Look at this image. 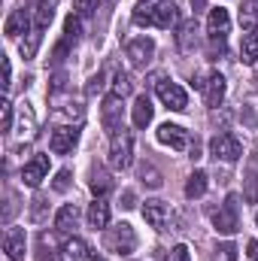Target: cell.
I'll return each instance as SVG.
<instances>
[{
    "instance_id": "74e56055",
    "label": "cell",
    "mask_w": 258,
    "mask_h": 261,
    "mask_svg": "<svg viewBox=\"0 0 258 261\" xmlns=\"http://www.w3.org/2000/svg\"><path fill=\"white\" fill-rule=\"evenodd\" d=\"M216 261H237V246L234 243H222L216 249Z\"/></svg>"
},
{
    "instance_id": "3957f363",
    "label": "cell",
    "mask_w": 258,
    "mask_h": 261,
    "mask_svg": "<svg viewBox=\"0 0 258 261\" xmlns=\"http://www.w3.org/2000/svg\"><path fill=\"white\" fill-rule=\"evenodd\" d=\"M213 225H216V231L225 234V237H231V234L240 231V206H237V195L225 197V203H222L219 213L213 216Z\"/></svg>"
},
{
    "instance_id": "277c9868",
    "label": "cell",
    "mask_w": 258,
    "mask_h": 261,
    "mask_svg": "<svg viewBox=\"0 0 258 261\" xmlns=\"http://www.w3.org/2000/svg\"><path fill=\"white\" fill-rule=\"evenodd\" d=\"M52 103H55V122H58V125H67V128H79V125H82L85 110H82L79 100L61 97V91H58V94H52Z\"/></svg>"
},
{
    "instance_id": "f6af8a7d",
    "label": "cell",
    "mask_w": 258,
    "mask_h": 261,
    "mask_svg": "<svg viewBox=\"0 0 258 261\" xmlns=\"http://www.w3.org/2000/svg\"><path fill=\"white\" fill-rule=\"evenodd\" d=\"M189 158H192V161L200 158V143H197V140H192V146H189Z\"/></svg>"
},
{
    "instance_id": "d6986e66",
    "label": "cell",
    "mask_w": 258,
    "mask_h": 261,
    "mask_svg": "<svg viewBox=\"0 0 258 261\" xmlns=\"http://www.w3.org/2000/svg\"><path fill=\"white\" fill-rule=\"evenodd\" d=\"M6 37L9 40H15V37H21V34H28L31 31V15H28V9H15L9 18H6Z\"/></svg>"
},
{
    "instance_id": "d590c367",
    "label": "cell",
    "mask_w": 258,
    "mask_h": 261,
    "mask_svg": "<svg viewBox=\"0 0 258 261\" xmlns=\"http://www.w3.org/2000/svg\"><path fill=\"white\" fill-rule=\"evenodd\" d=\"M104 88H107V76H104V73L97 70V73H94V76L88 79V85H85V91H88V94L94 97V94H100Z\"/></svg>"
},
{
    "instance_id": "e0dca14e",
    "label": "cell",
    "mask_w": 258,
    "mask_h": 261,
    "mask_svg": "<svg viewBox=\"0 0 258 261\" xmlns=\"http://www.w3.org/2000/svg\"><path fill=\"white\" fill-rule=\"evenodd\" d=\"M155 28H164V31L179 28V6H176L173 0L155 3Z\"/></svg>"
},
{
    "instance_id": "484cf974",
    "label": "cell",
    "mask_w": 258,
    "mask_h": 261,
    "mask_svg": "<svg viewBox=\"0 0 258 261\" xmlns=\"http://www.w3.org/2000/svg\"><path fill=\"white\" fill-rule=\"evenodd\" d=\"M203 195H207V173L194 170L192 176H189V182H186V197L194 200V197H203Z\"/></svg>"
},
{
    "instance_id": "d4e9b609",
    "label": "cell",
    "mask_w": 258,
    "mask_h": 261,
    "mask_svg": "<svg viewBox=\"0 0 258 261\" xmlns=\"http://www.w3.org/2000/svg\"><path fill=\"white\" fill-rule=\"evenodd\" d=\"M240 61H243V64H255L258 61V31L255 34H243V43H240Z\"/></svg>"
},
{
    "instance_id": "9c48e42d",
    "label": "cell",
    "mask_w": 258,
    "mask_h": 261,
    "mask_svg": "<svg viewBox=\"0 0 258 261\" xmlns=\"http://www.w3.org/2000/svg\"><path fill=\"white\" fill-rule=\"evenodd\" d=\"M46 173H49V155H34V158L24 161V167H21V182H24L28 189H37V186L46 179Z\"/></svg>"
},
{
    "instance_id": "4316f807",
    "label": "cell",
    "mask_w": 258,
    "mask_h": 261,
    "mask_svg": "<svg viewBox=\"0 0 258 261\" xmlns=\"http://www.w3.org/2000/svg\"><path fill=\"white\" fill-rule=\"evenodd\" d=\"M110 189H113L110 173H107V170H100V167H94V170H91V192H94V197L110 195Z\"/></svg>"
},
{
    "instance_id": "7dc6e473",
    "label": "cell",
    "mask_w": 258,
    "mask_h": 261,
    "mask_svg": "<svg viewBox=\"0 0 258 261\" xmlns=\"http://www.w3.org/2000/svg\"><path fill=\"white\" fill-rule=\"evenodd\" d=\"M91 261H107V258H100V255H91Z\"/></svg>"
},
{
    "instance_id": "b9f144b4",
    "label": "cell",
    "mask_w": 258,
    "mask_h": 261,
    "mask_svg": "<svg viewBox=\"0 0 258 261\" xmlns=\"http://www.w3.org/2000/svg\"><path fill=\"white\" fill-rule=\"evenodd\" d=\"M246 197H249L252 203L258 200V173H252V176H249V192H246Z\"/></svg>"
},
{
    "instance_id": "7bdbcfd3",
    "label": "cell",
    "mask_w": 258,
    "mask_h": 261,
    "mask_svg": "<svg viewBox=\"0 0 258 261\" xmlns=\"http://www.w3.org/2000/svg\"><path fill=\"white\" fill-rule=\"evenodd\" d=\"M9 79H12V67H9V58H3V88H9V85H12Z\"/></svg>"
},
{
    "instance_id": "4fadbf2b",
    "label": "cell",
    "mask_w": 258,
    "mask_h": 261,
    "mask_svg": "<svg viewBox=\"0 0 258 261\" xmlns=\"http://www.w3.org/2000/svg\"><path fill=\"white\" fill-rule=\"evenodd\" d=\"M143 219L155 231H167V225H170V206L164 200H146L143 203Z\"/></svg>"
},
{
    "instance_id": "9a60e30c",
    "label": "cell",
    "mask_w": 258,
    "mask_h": 261,
    "mask_svg": "<svg viewBox=\"0 0 258 261\" xmlns=\"http://www.w3.org/2000/svg\"><path fill=\"white\" fill-rule=\"evenodd\" d=\"M228 31H231V15H228V9H222V6L210 9V18H207V37H210V40H225Z\"/></svg>"
},
{
    "instance_id": "f546056e",
    "label": "cell",
    "mask_w": 258,
    "mask_h": 261,
    "mask_svg": "<svg viewBox=\"0 0 258 261\" xmlns=\"http://www.w3.org/2000/svg\"><path fill=\"white\" fill-rule=\"evenodd\" d=\"M40 40H43V31H31V34H28V40H21V46H18L21 58H34V55H37V49H40Z\"/></svg>"
},
{
    "instance_id": "8fae6325",
    "label": "cell",
    "mask_w": 258,
    "mask_h": 261,
    "mask_svg": "<svg viewBox=\"0 0 258 261\" xmlns=\"http://www.w3.org/2000/svg\"><path fill=\"white\" fill-rule=\"evenodd\" d=\"M100 125L104 130H110V134H116V130H122V97H116V94H110L107 100H104V107H100Z\"/></svg>"
},
{
    "instance_id": "83f0119b",
    "label": "cell",
    "mask_w": 258,
    "mask_h": 261,
    "mask_svg": "<svg viewBox=\"0 0 258 261\" xmlns=\"http://www.w3.org/2000/svg\"><path fill=\"white\" fill-rule=\"evenodd\" d=\"M134 24H140V28L155 24V3H149V0L137 3V6H134Z\"/></svg>"
},
{
    "instance_id": "4dcf8cb0",
    "label": "cell",
    "mask_w": 258,
    "mask_h": 261,
    "mask_svg": "<svg viewBox=\"0 0 258 261\" xmlns=\"http://www.w3.org/2000/svg\"><path fill=\"white\" fill-rule=\"evenodd\" d=\"M131 91H134V82H131V76H128V73H122V70H119V73L113 76V94L125 100V97H128Z\"/></svg>"
},
{
    "instance_id": "f35d334b",
    "label": "cell",
    "mask_w": 258,
    "mask_h": 261,
    "mask_svg": "<svg viewBox=\"0 0 258 261\" xmlns=\"http://www.w3.org/2000/svg\"><path fill=\"white\" fill-rule=\"evenodd\" d=\"M52 189H55V192H67V189H70V170H58Z\"/></svg>"
},
{
    "instance_id": "7402d4cb",
    "label": "cell",
    "mask_w": 258,
    "mask_h": 261,
    "mask_svg": "<svg viewBox=\"0 0 258 261\" xmlns=\"http://www.w3.org/2000/svg\"><path fill=\"white\" fill-rule=\"evenodd\" d=\"M152 100H149V94H140L137 100H134V107H131V119H134V125L137 128H146L149 122H152Z\"/></svg>"
},
{
    "instance_id": "ab89813d",
    "label": "cell",
    "mask_w": 258,
    "mask_h": 261,
    "mask_svg": "<svg viewBox=\"0 0 258 261\" xmlns=\"http://www.w3.org/2000/svg\"><path fill=\"white\" fill-rule=\"evenodd\" d=\"M67 52H70V43H67V40H61V43L55 46V52H52V64H61Z\"/></svg>"
},
{
    "instance_id": "2e32d148",
    "label": "cell",
    "mask_w": 258,
    "mask_h": 261,
    "mask_svg": "<svg viewBox=\"0 0 258 261\" xmlns=\"http://www.w3.org/2000/svg\"><path fill=\"white\" fill-rule=\"evenodd\" d=\"M58 261H91V252H88V243L79 240V237H67L58 249Z\"/></svg>"
},
{
    "instance_id": "60d3db41",
    "label": "cell",
    "mask_w": 258,
    "mask_h": 261,
    "mask_svg": "<svg viewBox=\"0 0 258 261\" xmlns=\"http://www.w3.org/2000/svg\"><path fill=\"white\" fill-rule=\"evenodd\" d=\"M170 261H192L189 258V246H183V243L173 246V249H170Z\"/></svg>"
},
{
    "instance_id": "ffe728a7",
    "label": "cell",
    "mask_w": 258,
    "mask_h": 261,
    "mask_svg": "<svg viewBox=\"0 0 258 261\" xmlns=\"http://www.w3.org/2000/svg\"><path fill=\"white\" fill-rule=\"evenodd\" d=\"M34 134H37V116H34L31 103L24 100V103L18 107V137L28 143V140H34Z\"/></svg>"
},
{
    "instance_id": "ba28073f",
    "label": "cell",
    "mask_w": 258,
    "mask_h": 261,
    "mask_svg": "<svg viewBox=\"0 0 258 261\" xmlns=\"http://www.w3.org/2000/svg\"><path fill=\"white\" fill-rule=\"evenodd\" d=\"M3 252L9 255V261H24V252H28L24 228H6L3 231Z\"/></svg>"
},
{
    "instance_id": "8d00e7d4",
    "label": "cell",
    "mask_w": 258,
    "mask_h": 261,
    "mask_svg": "<svg viewBox=\"0 0 258 261\" xmlns=\"http://www.w3.org/2000/svg\"><path fill=\"white\" fill-rule=\"evenodd\" d=\"M0 116H3V119H0V130H3V134H9V130H12V119H15V116H12V103H9V100H3Z\"/></svg>"
},
{
    "instance_id": "603a6c76",
    "label": "cell",
    "mask_w": 258,
    "mask_h": 261,
    "mask_svg": "<svg viewBox=\"0 0 258 261\" xmlns=\"http://www.w3.org/2000/svg\"><path fill=\"white\" fill-rule=\"evenodd\" d=\"M85 216H88V225H91L94 231H100V228H107V225H110V203H107L104 197H97V200L88 206V213H85Z\"/></svg>"
},
{
    "instance_id": "30bf717a",
    "label": "cell",
    "mask_w": 258,
    "mask_h": 261,
    "mask_svg": "<svg viewBox=\"0 0 258 261\" xmlns=\"http://www.w3.org/2000/svg\"><path fill=\"white\" fill-rule=\"evenodd\" d=\"M76 143H79V128H67V125H58V128L52 130V137H49V149H52L55 155L73 152Z\"/></svg>"
},
{
    "instance_id": "6da1fadb",
    "label": "cell",
    "mask_w": 258,
    "mask_h": 261,
    "mask_svg": "<svg viewBox=\"0 0 258 261\" xmlns=\"http://www.w3.org/2000/svg\"><path fill=\"white\" fill-rule=\"evenodd\" d=\"M131 161H134V134L128 128H122L110 140V167L113 170H128Z\"/></svg>"
},
{
    "instance_id": "5bb4252c",
    "label": "cell",
    "mask_w": 258,
    "mask_h": 261,
    "mask_svg": "<svg viewBox=\"0 0 258 261\" xmlns=\"http://www.w3.org/2000/svg\"><path fill=\"white\" fill-rule=\"evenodd\" d=\"M225 91H228V85H225V76H222V73H210V76L203 79V100H207L210 110L222 107Z\"/></svg>"
},
{
    "instance_id": "ac0fdd59",
    "label": "cell",
    "mask_w": 258,
    "mask_h": 261,
    "mask_svg": "<svg viewBox=\"0 0 258 261\" xmlns=\"http://www.w3.org/2000/svg\"><path fill=\"white\" fill-rule=\"evenodd\" d=\"M197 46V21L189 18V21H179L176 28V49L179 52H194Z\"/></svg>"
},
{
    "instance_id": "7a4b0ae2",
    "label": "cell",
    "mask_w": 258,
    "mask_h": 261,
    "mask_svg": "<svg viewBox=\"0 0 258 261\" xmlns=\"http://www.w3.org/2000/svg\"><path fill=\"white\" fill-rule=\"evenodd\" d=\"M210 155H213L216 161L234 164V161H240V155H243V146H240V140H237L231 130H219V134L210 140Z\"/></svg>"
},
{
    "instance_id": "ee69618b",
    "label": "cell",
    "mask_w": 258,
    "mask_h": 261,
    "mask_svg": "<svg viewBox=\"0 0 258 261\" xmlns=\"http://www.w3.org/2000/svg\"><path fill=\"white\" fill-rule=\"evenodd\" d=\"M246 255L252 261H258V240H249V243H246Z\"/></svg>"
},
{
    "instance_id": "5b68a950",
    "label": "cell",
    "mask_w": 258,
    "mask_h": 261,
    "mask_svg": "<svg viewBox=\"0 0 258 261\" xmlns=\"http://www.w3.org/2000/svg\"><path fill=\"white\" fill-rule=\"evenodd\" d=\"M107 249L116 252V255H131L137 249V234L128 222H119L107 231Z\"/></svg>"
},
{
    "instance_id": "c3c4849f",
    "label": "cell",
    "mask_w": 258,
    "mask_h": 261,
    "mask_svg": "<svg viewBox=\"0 0 258 261\" xmlns=\"http://www.w3.org/2000/svg\"><path fill=\"white\" fill-rule=\"evenodd\" d=\"M34 3H37V6H40V3H43V0H34Z\"/></svg>"
},
{
    "instance_id": "44dd1931",
    "label": "cell",
    "mask_w": 258,
    "mask_h": 261,
    "mask_svg": "<svg viewBox=\"0 0 258 261\" xmlns=\"http://www.w3.org/2000/svg\"><path fill=\"white\" fill-rule=\"evenodd\" d=\"M76 225H79V210H76V203H64V206L58 210V216H55V231H58V234H70Z\"/></svg>"
},
{
    "instance_id": "52a82bcc",
    "label": "cell",
    "mask_w": 258,
    "mask_h": 261,
    "mask_svg": "<svg viewBox=\"0 0 258 261\" xmlns=\"http://www.w3.org/2000/svg\"><path fill=\"white\" fill-rule=\"evenodd\" d=\"M158 143L161 146H170V149H176V152H186L189 146H192V134L186 128H179V125H161L158 128Z\"/></svg>"
},
{
    "instance_id": "8992f818",
    "label": "cell",
    "mask_w": 258,
    "mask_h": 261,
    "mask_svg": "<svg viewBox=\"0 0 258 261\" xmlns=\"http://www.w3.org/2000/svg\"><path fill=\"white\" fill-rule=\"evenodd\" d=\"M155 91H158L161 103H164L167 110H173V113H183V110L189 107V94H186V88L176 85V82H170V79H158V76H155Z\"/></svg>"
},
{
    "instance_id": "7c38bea8",
    "label": "cell",
    "mask_w": 258,
    "mask_h": 261,
    "mask_svg": "<svg viewBox=\"0 0 258 261\" xmlns=\"http://www.w3.org/2000/svg\"><path fill=\"white\" fill-rule=\"evenodd\" d=\"M155 55V40L152 37H137L128 43V61L131 67H146Z\"/></svg>"
},
{
    "instance_id": "f1b7e54d",
    "label": "cell",
    "mask_w": 258,
    "mask_h": 261,
    "mask_svg": "<svg viewBox=\"0 0 258 261\" xmlns=\"http://www.w3.org/2000/svg\"><path fill=\"white\" fill-rule=\"evenodd\" d=\"M52 15H55V12H52V6L43 0V3L34 9V31H46V28L52 24Z\"/></svg>"
},
{
    "instance_id": "836d02e7",
    "label": "cell",
    "mask_w": 258,
    "mask_h": 261,
    "mask_svg": "<svg viewBox=\"0 0 258 261\" xmlns=\"http://www.w3.org/2000/svg\"><path fill=\"white\" fill-rule=\"evenodd\" d=\"M43 219H46V197L37 195L34 200H31V222H34V225H40Z\"/></svg>"
},
{
    "instance_id": "bcb514c9",
    "label": "cell",
    "mask_w": 258,
    "mask_h": 261,
    "mask_svg": "<svg viewBox=\"0 0 258 261\" xmlns=\"http://www.w3.org/2000/svg\"><path fill=\"white\" fill-rule=\"evenodd\" d=\"M122 200H125L122 206H125V210H131V206H134V192H125V195H122Z\"/></svg>"
},
{
    "instance_id": "cb8c5ba5",
    "label": "cell",
    "mask_w": 258,
    "mask_h": 261,
    "mask_svg": "<svg viewBox=\"0 0 258 261\" xmlns=\"http://www.w3.org/2000/svg\"><path fill=\"white\" fill-rule=\"evenodd\" d=\"M240 28L246 34H255L258 31V0H246L240 6Z\"/></svg>"
},
{
    "instance_id": "1f68e13d",
    "label": "cell",
    "mask_w": 258,
    "mask_h": 261,
    "mask_svg": "<svg viewBox=\"0 0 258 261\" xmlns=\"http://www.w3.org/2000/svg\"><path fill=\"white\" fill-rule=\"evenodd\" d=\"M79 37H82V24H79V18H76V15H67V21H64V40L70 43V46H76V43H79Z\"/></svg>"
},
{
    "instance_id": "681fc988",
    "label": "cell",
    "mask_w": 258,
    "mask_h": 261,
    "mask_svg": "<svg viewBox=\"0 0 258 261\" xmlns=\"http://www.w3.org/2000/svg\"><path fill=\"white\" fill-rule=\"evenodd\" d=\"M255 225H258V213H255Z\"/></svg>"
},
{
    "instance_id": "d6a6232c",
    "label": "cell",
    "mask_w": 258,
    "mask_h": 261,
    "mask_svg": "<svg viewBox=\"0 0 258 261\" xmlns=\"http://www.w3.org/2000/svg\"><path fill=\"white\" fill-rule=\"evenodd\" d=\"M140 179H143L149 189H161V173H158L152 164H143V167H140Z\"/></svg>"
},
{
    "instance_id": "e575fe53",
    "label": "cell",
    "mask_w": 258,
    "mask_h": 261,
    "mask_svg": "<svg viewBox=\"0 0 258 261\" xmlns=\"http://www.w3.org/2000/svg\"><path fill=\"white\" fill-rule=\"evenodd\" d=\"M94 9H97V0H73V15L88 18V15H94Z\"/></svg>"
}]
</instances>
